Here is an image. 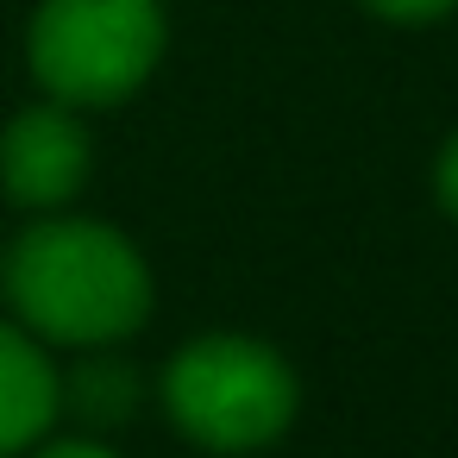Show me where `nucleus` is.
Returning <instances> with one entry per match:
<instances>
[{"label":"nucleus","instance_id":"obj_4","mask_svg":"<svg viewBox=\"0 0 458 458\" xmlns=\"http://www.w3.org/2000/svg\"><path fill=\"white\" fill-rule=\"evenodd\" d=\"M0 182L26 208H57L89 182V132L64 107H26L0 132Z\"/></svg>","mask_w":458,"mask_h":458},{"label":"nucleus","instance_id":"obj_9","mask_svg":"<svg viewBox=\"0 0 458 458\" xmlns=\"http://www.w3.org/2000/svg\"><path fill=\"white\" fill-rule=\"evenodd\" d=\"M38 458H114V452L95 445V439H64V445H51V452H38Z\"/></svg>","mask_w":458,"mask_h":458},{"label":"nucleus","instance_id":"obj_1","mask_svg":"<svg viewBox=\"0 0 458 458\" xmlns=\"http://www.w3.org/2000/svg\"><path fill=\"white\" fill-rule=\"evenodd\" d=\"M7 301L13 314L64 345L126 339L151 308L145 258L95 220H38L7 251Z\"/></svg>","mask_w":458,"mask_h":458},{"label":"nucleus","instance_id":"obj_7","mask_svg":"<svg viewBox=\"0 0 458 458\" xmlns=\"http://www.w3.org/2000/svg\"><path fill=\"white\" fill-rule=\"evenodd\" d=\"M377 13H389V20H439V13H452L458 0H370Z\"/></svg>","mask_w":458,"mask_h":458},{"label":"nucleus","instance_id":"obj_5","mask_svg":"<svg viewBox=\"0 0 458 458\" xmlns=\"http://www.w3.org/2000/svg\"><path fill=\"white\" fill-rule=\"evenodd\" d=\"M57 402H64V383L45 364V352L0 320V458L32 445L57 420Z\"/></svg>","mask_w":458,"mask_h":458},{"label":"nucleus","instance_id":"obj_6","mask_svg":"<svg viewBox=\"0 0 458 458\" xmlns=\"http://www.w3.org/2000/svg\"><path fill=\"white\" fill-rule=\"evenodd\" d=\"M132 402H139V377H132V364H82V370H76V408H82L95 427L126 420Z\"/></svg>","mask_w":458,"mask_h":458},{"label":"nucleus","instance_id":"obj_3","mask_svg":"<svg viewBox=\"0 0 458 458\" xmlns=\"http://www.w3.org/2000/svg\"><path fill=\"white\" fill-rule=\"evenodd\" d=\"M164 51L157 0H45L32 20V70L57 101L101 107L132 95Z\"/></svg>","mask_w":458,"mask_h":458},{"label":"nucleus","instance_id":"obj_2","mask_svg":"<svg viewBox=\"0 0 458 458\" xmlns=\"http://www.w3.org/2000/svg\"><path fill=\"white\" fill-rule=\"evenodd\" d=\"M164 402L195 445L251 452L295 420V377L258 339H195L164 377Z\"/></svg>","mask_w":458,"mask_h":458},{"label":"nucleus","instance_id":"obj_8","mask_svg":"<svg viewBox=\"0 0 458 458\" xmlns=\"http://www.w3.org/2000/svg\"><path fill=\"white\" fill-rule=\"evenodd\" d=\"M439 201L452 208V220H458V139L445 145V157H439Z\"/></svg>","mask_w":458,"mask_h":458}]
</instances>
